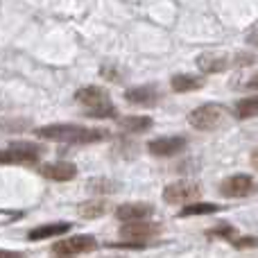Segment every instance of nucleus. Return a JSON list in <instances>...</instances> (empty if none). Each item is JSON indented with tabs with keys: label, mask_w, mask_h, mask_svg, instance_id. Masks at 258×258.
Listing matches in <instances>:
<instances>
[{
	"label": "nucleus",
	"mask_w": 258,
	"mask_h": 258,
	"mask_svg": "<svg viewBox=\"0 0 258 258\" xmlns=\"http://www.w3.org/2000/svg\"><path fill=\"white\" fill-rule=\"evenodd\" d=\"M36 136L61 143H98L104 141L109 136V132L107 129H89L80 125H50L36 129Z\"/></svg>",
	"instance_id": "nucleus-1"
},
{
	"label": "nucleus",
	"mask_w": 258,
	"mask_h": 258,
	"mask_svg": "<svg viewBox=\"0 0 258 258\" xmlns=\"http://www.w3.org/2000/svg\"><path fill=\"white\" fill-rule=\"evenodd\" d=\"M75 100L89 109V116L93 118H111L116 116V107L109 100V93L100 86H86L75 93Z\"/></svg>",
	"instance_id": "nucleus-2"
},
{
	"label": "nucleus",
	"mask_w": 258,
	"mask_h": 258,
	"mask_svg": "<svg viewBox=\"0 0 258 258\" xmlns=\"http://www.w3.org/2000/svg\"><path fill=\"white\" fill-rule=\"evenodd\" d=\"M43 154V145H36V143H12L3 150V163H18V165H30L36 163L39 156Z\"/></svg>",
	"instance_id": "nucleus-3"
},
{
	"label": "nucleus",
	"mask_w": 258,
	"mask_h": 258,
	"mask_svg": "<svg viewBox=\"0 0 258 258\" xmlns=\"http://www.w3.org/2000/svg\"><path fill=\"white\" fill-rule=\"evenodd\" d=\"M222 113L224 109L220 104H204V107H197L195 111H190L188 122L195 129H200V132H211V129H215L222 122Z\"/></svg>",
	"instance_id": "nucleus-4"
},
{
	"label": "nucleus",
	"mask_w": 258,
	"mask_h": 258,
	"mask_svg": "<svg viewBox=\"0 0 258 258\" xmlns=\"http://www.w3.org/2000/svg\"><path fill=\"white\" fill-rule=\"evenodd\" d=\"M98 247L93 236H73L68 240H61L52 247L54 256H75V254H84V251H93Z\"/></svg>",
	"instance_id": "nucleus-5"
},
{
	"label": "nucleus",
	"mask_w": 258,
	"mask_h": 258,
	"mask_svg": "<svg viewBox=\"0 0 258 258\" xmlns=\"http://www.w3.org/2000/svg\"><path fill=\"white\" fill-rule=\"evenodd\" d=\"M256 181L249 177V174H233V177L224 179L222 186H220V192L224 197H247L251 192H256Z\"/></svg>",
	"instance_id": "nucleus-6"
},
{
	"label": "nucleus",
	"mask_w": 258,
	"mask_h": 258,
	"mask_svg": "<svg viewBox=\"0 0 258 258\" xmlns=\"http://www.w3.org/2000/svg\"><path fill=\"white\" fill-rule=\"evenodd\" d=\"M200 195V188L192 181H174L163 190V200L168 204H183L188 200H195Z\"/></svg>",
	"instance_id": "nucleus-7"
},
{
	"label": "nucleus",
	"mask_w": 258,
	"mask_h": 258,
	"mask_svg": "<svg viewBox=\"0 0 258 258\" xmlns=\"http://www.w3.org/2000/svg\"><path fill=\"white\" fill-rule=\"evenodd\" d=\"M186 147V138L183 136H165V138H156V141L147 143V150L154 156H174Z\"/></svg>",
	"instance_id": "nucleus-8"
},
{
	"label": "nucleus",
	"mask_w": 258,
	"mask_h": 258,
	"mask_svg": "<svg viewBox=\"0 0 258 258\" xmlns=\"http://www.w3.org/2000/svg\"><path fill=\"white\" fill-rule=\"evenodd\" d=\"M41 174L52 181H71L77 177V165L71 161H54V163L41 165Z\"/></svg>",
	"instance_id": "nucleus-9"
},
{
	"label": "nucleus",
	"mask_w": 258,
	"mask_h": 258,
	"mask_svg": "<svg viewBox=\"0 0 258 258\" xmlns=\"http://www.w3.org/2000/svg\"><path fill=\"white\" fill-rule=\"evenodd\" d=\"M154 233H156L154 224H147V222H143V220H138V222L127 224V227L120 229L122 238H127V240H132V242H138V245H143V247H145V242L150 240Z\"/></svg>",
	"instance_id": "nucleus-10"
},
{
	"label": "nucleus",
	"mask_w": 258,
	"mask_h": 258,
	"mask_svg": "<svg viewBox=\"0 0 258 258\" xmlns=\"http://www.w3.org/2000/svg\"><path fill=\"white\" fill-rule=\"evenodd\" d=\"M154 213L150 204H138V202H132V204H122L116 209V218L122 220V222H138V220H145Z\"/></svg>",
	"instance_id": "nucleus-11"
},
{
	"label": "nucleus",
	"mask_w": 258,
	"mask_h": 258,
	"mask_svg": "<svg viewBox=\"0 0 258 258\" xmlns=\"http://www.w3.org/2000/svg\"><path fill=\"white\" fill-rule=\"evenodd\" d=\"M229 63H231V59L227 57V54L222 52H204L197 57V66H200V71L204 73H222L229 68Z\"/></svg>",
	"instance_id": "nucleus-12"
},
{
	"label": "nucleus",
	"mask_w": 258,
	"mask_h": 258,
	"mask_svg": "<svg viewBox=\"0 0 258 258\" xmlns=\"http://www.w3.org/2000/svg\"><path fill=\"white\" fill-rule=\"evenodd\" d=\"M159 98H161V93L156 86H136V89H129L125 93V100L129 104H143V107L156 104Z\"/></svg>",
	"instance_id": "nucleus-13"
},
{
	"label": "nucleus",
	"mask_w": 258,
	"mask_h": 258,
	"mask_svg": "<svg viewBox=\"0 0 258 258\" xmlns=\"http://www.w3.org/2000/svg\"><path fill=\"white\" fill-rule=\"evenodd\" d=\"M170 86H172V91H177V93H188V91H197L204 86V80L197 75H188V73H183V75H174L172 82H170Z\"/></svg>",
	"instance_id": "nucleus-14"
},
{
	"label": "nucleus",
	"mask_w": 258,
	"mask_h": 258,
	"mask_svg": "<svg viewBox=\"0 0 258 258\" xmlns=\"http://www.w3.org/2000/svg\"><path fill=\"white\" fill-rule=\"evenodd\" d=\"M68 229H71L68 222L43 224V227H39V229H32V231L27 233V238H30V240H43V238H52V236H59V233H66Z\"/></svg>",
	"instance_id": "nucleus-15"
},
{
	"label": "nucleus",
	"mask_w": 258,
	"mask_h": 258,
	"mask_svg": "<svg viewBox=\"0 0 258 258\" xmlns=\"http://www.w3.org/2000/svg\"><path fill=\"white\" fill-rule=\"evenodd\" d=\"M118 125L120 129H125V132H145V129L152 127V118H145V116H129V118H120L118 120Z\"/></svg>",
	"instance_id": "nucleus-16"
},
{
	"label": "nucleus",
	"mask_w": 258,
	"mask_h": 258,
	"mask_svg": "<svg viewBox=\"0 0 258 258\" xmlns=\"http://www.w3.org/2000/svg\"><path fill=\"white\" fill-rule=\"evenodd\" d=\"M236 116L240 120H247V118L258 116V95H251V98H245L236 104Z\"/></svg>",
	"instance_id": "nucleus-17"
},
{
	"label": "nucleus",
	"mask_w": 258,
	"mask_h": 258,
	"mask_svg": "<svg viewBox=\"0 0 258 258\" xmlns=\"http://www.w3.org/2000/svg\"><path fill=\"white\" fill-rule=\"evenodd\" d=\"M218 204H206V202H197V204H188L181 209V218H190V215H206V213H218Z\"/></svg>",
	"instance_id": "nucleus-18"
},
{
	"label": "nucleus",
	"mask_w": 258,
	"mask_h": 258,
	"mask_svg": "<svg viewBox=\"0 0 258 258\" xmlns=\"http://www.w3.org/2000/svg\"><path fill=\"white\" fill-rule=\"evenodd\" d=\"M104 211H107V204L100 202V200H95V202H84V204H80V211H77V213H80L82 218L93 220V218L104 215Z\"/></svg>",
	"instance_id": "nucleus-19"
},
{
	"label": "nucleus",
	"mask_w": 258,
	"mask_h": 258,
	"mask_svg": "<svg viewBox=\"0 0 258 258\" xmlns=\"http://www.w3.org/2000/svg\"><path fill=\"white\" fill-rule=\"evenodd\" d=\"M89 188L93 192H113V183L107 179H93V181H89Z\"/></svg>",
	"instance_id": "nucleus-20"
},
{
	"label": "nucleus",
	"mask_w": 258,
	"mask_h": 258,
	"mask_svg": "<svg viewBox=\"0 0 258 258\" xmlns=\"http://www.w3.org/2000/svg\"><path fill=\"white\" fill-rule=\"evenodd\" d=\"M209 236H220V238H229L231 240L233 236H236V229L229 227V224H220L218 229H213V231H209Z\"/></svg>",
	"instance_id": "nucleus-21"
},
{
	"label": "nucleus",
	"mask_w": 258,
	"mask_h": 258,
	"mask_svg": "<svg viewBox=\"0 0 258 258\" xmlns=\"http://www.w3.org/2000/svg\"><path fill=\"white\" fill-rule=\"evenodd\" d=\"M231 245L233 247H240V249H245V247H256L258 245V238H238V236H233L231 238Z\"/></svg>",
	"instance_id": "nucleus-22"
},
{
	"label": "nucleus",
	"mask_w": 258,
	"mask_h": 258,
	"mask_svg": "<svg viewBox=\"0 0 258 258\" xmlns=\"http://www.w3.org/2000/svg\"><path fill=\"white\" fill-rule=\"evenodd\" d=\"M254 61H256L254 54H236V57H233L236 66H249V63H254Z\"/></svg>",
	"instance_id": "nucleus-23"
},
{
	"label": "nucleus",
	"mask_w": 258,
	"mask_h": 258,
	"mask_svg": "<svg viewBox=\"0 0 258 258\" xmlns=\"http://www.w3.org/2000/svg\"><path fill=\"white\" fill-rule=\"evenodd\" d=\"M247 86H249V89H258V73H256L254 77H251L249 82H247Z\"/></svg>",
	"instance_id": "nucleus-24"
},
{
	"label": "nucleus",
	"mask_w": 258,
	"mask_h": 258,
	"mask_svg": "<svg viewBox=\"0 0 258 258\" xmlns=\"http://www.w3.org/2000/svg\"><path fill=\"white\" fill-rule=\"evenodd\" d=\"M251 165H254V168H258V152H254V154H251Z\"/></svg>",
	"instance_id": "nucleus-25"
},
{
	"label": "nucleus",
	"mask_w": 258,
	"mask_h": 258,
	"mask_svg": "<svg viewBox=\"0 0 258 258\" xmlns=\"http://www.w3.org/2000/svg\"><path fill=\"white\" fill-rule=\"evenodd\" d=\"M249 43H258V32L256 34H249Z\"/></svg>",
	"instance_id": "nucleus-26"
}]
</instances>
